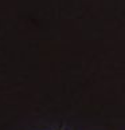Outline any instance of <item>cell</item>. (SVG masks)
Masks as SVG:
<instances>
[]
</instances>
